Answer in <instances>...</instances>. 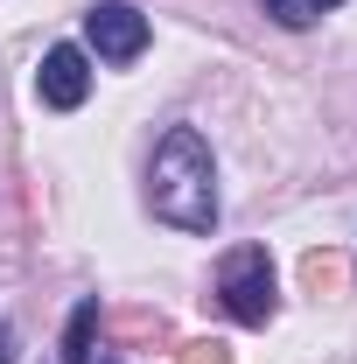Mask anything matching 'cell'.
<instances>
[{
  "label": "cell",
  "mask_w": 357,
  "mask_h": 364,
  "mask_svg": "<svg viewBox=\"0 0 357 364\" xmlns=\"http://www.w3.org/2000/svg\"><path fill=\"white\" fill-rule=\"evenodd\" d=\"M218 294H224V309L245 322V329H260V322L273 316V259H267V245H238V252H224Z\"/></svg>",
  "instance_id": "2"
},
{
  "label": "cell",
  "mask_w": 357,
  "mask_h": 364,
  "mask_svg": "<svg viewBox=\"0 0 357 364\" xmlns=\"http://www.w3.org/2000/svg\"><path fill=\"white\" fill-rule=\"evenodd\" d=\"M36 98L43 105H56V112H78L91 98V56L78 43H56L43 49V70H36Z\"/></svg>",
  "instance_id": "4"
},
{
  "label": "cell",
  "mask_w": 357,
  "mask_h": 364,
  "mask_svg": "<svg viewBox=\"0 0 357 364\" xmlns=\"http://www.w3.org/2000/svg\"><path fill=\"white\" fill-rule=\"evenodd\" d=\"M0 364H14V336L7 329H0Z\"/></svg>",
  "instance_id": "8"
},
{
  "label": "cell",
  "mask_w": 357,
  "mask_h": 364,
  "mask_svg": "<svg viewBox=\"0 0 357 364\" xmlns=\"http://www.w3.org/2000/svg\"><path fill=\"white\" fill-rule=\"evenodd\" d=\"M91 329H98V301H78V316L63 329V364H91Z\"/></svg>",
  "instance_id": "5"
},
{
  "label": "cell",
  "mask_w": 357,
  "mask_h": 364,
  "mask_svg": "<svg viewBox=\"0 0 357 364\" xmlns=\"http://www.w3.org/2000/svg\"><path fill=\"white\" fill-rule=\"evenodd\" d=\"M182 364H224V343H189V358Z\"/></svg>",
  "instance_id": "7"
},
{
  "label": "cell",
  "mask_w": 357,
  "mask_h": 364,
  "mask_svg": "<svg viewBox=\"0 0 357 364\" xmlns=\"http://www.w3.org/2000/svg\"><path fill=\"white\" fill-rule=\"evenodd\" d=\"M280 28H309V21H322L329 7H343V0H260Z\"/></svg>",
  "instance_id": "6"
},
{
  "label": "cell",
  "mask_w": 357,
  "mask_h": 364,
  "mask_svg": "<svg viewBox=\"0 0 357 364\" xmlns=\"http://www.w3.org/2000/svg\"><path fill=\"white\" fill-rule=\"evenodd\" d=\"M147 203L161 225L211 238L218 231V168H211V140L196 127H169L154 161H147Z\"/></svg>",
  "instance_id": "1"
},
{
  "label": "cell",
  "mask_w": 357,
  "mask_h": 364,
  "mask_svg": "<svg viewBox=\"0 0 357 364\" xmlns=\"http://www.w3.org/2000/svg\"><path fill=\"white\" fill-rule=\"evenodd\" d=\"M85 43L105 56V63H134L140 49H147V14L127 7V0H98L85 14Z\"/></svg>",
  "instance_id": "3"
}]
</instances>
